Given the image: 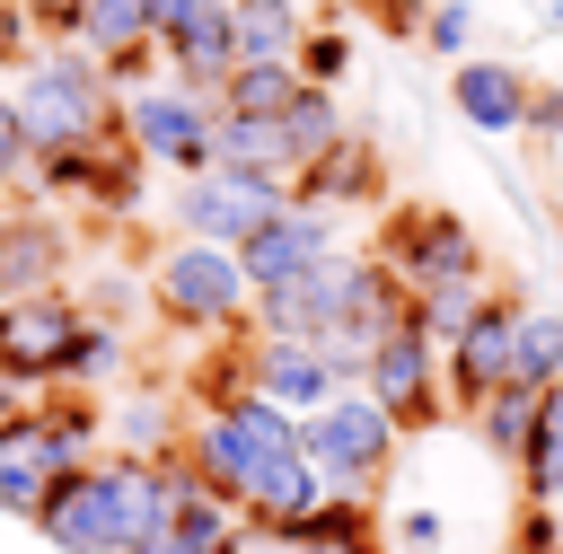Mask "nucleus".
<instances>
[{
	"mask_svg": "<svg viewBox=\"0 0 563 554\" xmlns=\"http://www.w3.org/2000/svg\"><path fill=\"white\" fill-rule=\"evenodd\" d=\"M510 554H554V501H519V528H510Z\"/></svg>",
	"mask_w": 563,
	"mask_h": 554,
	"instance_id": "obj_32",
	"label": "nucleus"
},
{
	"mask_svg": "<svg viewBox=\"0 0 563 554\" xmlns=\"http://www.w3.org/2000/svg\"><path fill=\"white\" fill-rule=\"evenodd\" d=\"M290 70H299V79H317V88H343V70H352V35H343L334 18H325V26H299Z\"/></svg>",
	"mask_w": 563,
	"mask_h": 554,
	"instance_id": "obj_28",
	"label": "nucleus"
},
{
	"mask_svg": "<svg viewBox=\"0 0 563 554\" xmlns=\"http://www.w3.org/2000/svg\"><path fill=\"white\" fill-rule=\"evenodd\" d=\"M554 554H563V492H554Z\"/></svg>",
	"mask_w": 563,
	"mask_h": 554,
	"instance_id": "obj_37",
	"label": "nucleus"
},
{
	"mask_svg": "<svg viewBox=\"0 0 563 554\" xmlns=\"http://www.w3.org/2000/svg\"><path fill=\"white\" fill-rule=\"evenodd\" d=\"M519 132L554 149V141H563V88H545V79H528V106H519Z\"/></svg>",
	"mask_w": 563,
	"mask_h": 554,
	"instance_id": "obj_31",
	"label": "nucleus"
},
{
	"mask_svg": "<svg viewBox=\"0 0 563 554\" xmlns=\"http://www.w3.org/2000/svg\"><path fill=\"white\" fill-rule=\"evenodd\" d=\"M413 44H431V53H475V9L466 0H440V9H422V26H413Z\"/></svg>",
	"mask_w": 563,
	"mask_h": 554,
	"instance_id": "obj_29",
	"label": "nucleus"
},
{
	"mask_svg": "<svg viewBox=\"0 0 563 554\" xmlns=\"http://www.w3.org/2000/svg\"><path fill=\"white\" fill-rule=\"evenodd\" d=\"M26 9V26H35V44L53 35V44H70V26H79V0H18Z\"/></svg>",
	"mask_w": 563,
	"mask_h": 554,
	"instance_id": "obj_33",
	"label": "nucleus"
},
{
	"mask_svg": "<svg viewBox=\"0 0 563 554\" xmlns=\"http://www.w3.org/2000/svg\"><path fill=\"white\" fill-rule=\"evenodd\" d=\"M70 273V229L44 220V211H0V299H26V290H53Z\"/></svg>",
	"mask_w": 563,
	"mask_h": 554,
	"instance_id": "obj_18",
	"label": "nucleus"
},
{
	"mask_svg": "<svg viewBox=\"0 0 563 554\" xmlns=\"http://www.w3.org/2000/svg\"><path fill=\"white\" fill-rule=\"evenodd\" d=\"M238 554H246V545H238Z\"/></svg>",
	"mask_w": 563,
	"mask_h": 554,
	"instance_id": "obj_40",
	"label": "nucleus"
},
{
	"mask_svg": "<svg viewBox=\"0 0 563 554\" xmlns=\"http://www.w3.org/2000/svg\"><path fill=\"white\" fill-rule=\"evenodd\" d=\"M299 457H308L317 492H361V501H378V484H387L396 457H405V431L378 413V396H369L361 378H343L325 405L299 413Z\"/></svg>",
	"mask_w": 563,
	"mask_h": 554,
	"instance_id": "obj_4",
	"label": "nucleus"
},
{
	"mask_svg": "<svg viewBox=\"0 0 563 554\" xmlns=\"http://www.w3.org/2000/svg\"><path fill=\"white\" fill-rule=\"evenodd\" d=\"M510 387H545V378H563V308H528L519 299V317H510V369H501Z\"/></svg>",
	"mask_w": 563,
	"mask_h": 554,
	"instance_id": "obj_22",
	"label": "nucleus"
},
{
	"mask_svg": "<svg viewBox=\"0 0 563 554\" xmlns=\"http://www.w3.org/2000/svg\"><path fill=\"white\" fill-rule=\"evenodd\" d=\"M299 0H229V53L238 62H290L299 44Z\"/></svg>",
	"mask_w": 563,
	"mask_h": 554,
	"instance_id": "obj_21",
	"label": "nucleus"
},
{
	"mask_svg": "<svg viewBox=\"0 0 563 554\" xmlns=\"http://www.w3.org/2000/svg\"><path fill=\"white\" fill-rule=\"evenodd\" d=\"M18 405H26V387H18L9 369H0V413H18Z\"/></svg>",
	"mask_w": 563,
	"mask_h": 554,
	"instance_id": "obj_35",
	"label": "nucleus"
},
{
	"mask_svg": "<svg viewBox=\"0 0 563 554\" xmlns=\"http://www.w3.org/2000/svg\"><path fill=\"white\" fill-rule=\"evenodd\" d=\"M466 422H475V440L510 466V457H519V440H528V422H537V387H510V378H501V387H493Z\"/></svg>",
	"mask_w": 563,
	"mask_h": 554,
	"instance_id": "obj_25",
	"label": "nucleus"
},
{
	"mask_svg": "<svg viewBox=\"0 0 563 554\" xmlns=\"http://www.w3.org/2000/svg\"><path fill=\"white\" fill-rule=\"evenodd\" d=\"M79 317H88V299H70L62 281L53 290H26V299H0V369L18 387H53L62 361H70Z\"/></svg>",
	"mask_w": 563,
	"mask_h": 554,
	"instance_id": "obj_11",
	"label": "nucleus"
},
{
	"mask_svg": "<svg viewBox=\"0 0 563 554\" xmlns=\"http://www.w3.org/2000/svg\"><path fill=\"white\" fill-rule=\"evenodd\" d=\"M325 246H334V211H317V202H282V211H264V220L238 237V264H246V281L264 290V281H282V273L317 264Z\"/></svg>",
	"mask_w": 563,
	"mask_h": 554,
	"instance_id": "obj_16",
	"label": "nucleus"
},
{
	"mask_svg": "<svg viewBox=\"0 0 563 554\" xmlns=\"http://www.w3.org/2000/svg\"><path fill=\"white\" fill-rule=\"evenodd\" d=\"M211 88H185V79H132V88H114V123L132 132V149L141 158H158V167H176V176H194V167H211Z\"/></svg>",
	"mask_w": 563,
	"mask_h": 554,
	"instance_id": "obj_7",
	"label": "nucleus"
},
{
	"mask_svg": "<svg viewBox=\"0 0 563 554\" xmlns=\"http://www.w3.org/2000/svg\"><path fill=\"white\" fill-rule=\"evenodd\" d=\"M290 202H317V211H369V202H387V158L361 141V132H343V141H325L317 158H299L290 176Z\"/></svg>",
	"mask_w": 563,
	"mask_h": 554,
	"instance_id": "obj_13",
	"label": "nucleus"
},
{
	"mask_svg": "<svg viewBox=\"0 0 563 554\" xmlns=\"http://www.w3.org/2000/svg\"><path fill=\"white\" fill-rule=\"evenodd\" d=\"M510 475H519V501H554L563 492V378L537 387V422H528Z\"/></svg>",
	"mask_w": 563,
	"mask_h": 554,
	"instance_id": "obj_20",
	"label": "nucleus"
},
{
	"mask_svg": "<svg viewBox=\"0 0 563 554\" xmlns=\"http://www.w3.org/2000/svg\"><path fill=\"white\" fill-rule=\"evenodd\" d=\"M158 62H167V79H185V88H220V70L238 62V53H229V0H185V9L158 26Z\"/></svg>",
	"mask_w": 563,
	"mask_h": 554,
	"instance_id": "obj_17",
	"label": "nucleus"
},
{
	"mask_svg": "<svg viewBox=\"0 0 563 554\" xmlns=\"http://www.w3.org/2000/svg\"><path fill=\"white\" fill-rule=\"evenodd\" d=\"M26 528H44V545H62V554H123V536H114V501H106V475H97V457H79L44 501H35V519Z\"/></svg>",
	"mask_w": 563,
	"mask_h": 554,
	"instance_id": "obj_15",
	"label": "nucleus"
},
{
	"mask_svg": "<svg viewBox=\"0 0 563 554\" xmlns=\"http://www.w3.org/2000/svg\"><path fill=\"white\" fill-rule=\"evenodd\" d=\"M554 158H563V141H554Z\"/></svg>",
	"mask_w": 563,
	"mask_h": 554,
	"instance_id": "obj_39",
	"label": "nucleus"
},
{
	"mask_svg": "<svg viewBox=\"0 0 563 554\" xmlns=\"http://www.w3.org/2000/svg\"><path fill=\"white\" fill-rule=\"evenodd\" d=\"M211 158H229V167H264V176H290L282 114H211Z\"/></svg>",
	"mask_w": 563,
	"mask_h": 554,
	"instance_id": "obj_23",
	"label": "nucleus"
},
{
	"mask_svg": "<svg viewBox=\"0 0 563 554\" xmlns=\"http://www.w3.org/2000/svg\"><path fill=\"white\" fill-rule=\"evenodd\" d=\"M510 317H519V299L510 290H484L475 317L440 343V396H449V413H475L501 387V369H510Z\"/></svg>",
	"mask_w": 563,
	"mask_h": 554,
	"instance_id": "obj_12",
	"label": "nucleus"
},
{
	"mask_svg": "<svg viewBox=\"0 0 563 554\" xmlns=\"http://www.w3.org/2000/svg\"><path fill=\"white\" fill-rule=\"evenodd\" d=\"M343 9H369L387 35H413V26H422V0H343Z\"/></svg>",
	"mask_w": 563,
	"mask_h": 554,
	"instance_id": "obj_34",
	"label": "nucleus"
},
{
	"mask_svg": "<svg viewBox=\"0 0 563 554\" xmlns=\"http://www.w3.org/2000/svg\"><path fill=\"white\" fill-rule=\"evenodd\" d=\"M176 466L238 519V536L317 501V475L299 457V413H282L255 387H238L229 405H202L194 431H176Z\"/></svg>",
	"mask_w": 563,
	"mask_h": 554,
	"instance_id": "obj_1",
	"label": "nucleus"
},
{
	"mask_svg": "<svg viewBox=\"0 0 563 554\" xmlns=\"http://www.w3.org/2000/svg\"><path fill=\"white\" fill-rule=\"evenodd\" d=\"M123 369V334H114V317L106 308H88L79 317V334H70V361H62V378H79V387H106Z\"/></svg>",
	"mask_w": 563,
	"mask_h": 554,
	"instance_id": "obj_26",
	"label": "nucleus"
},
{
	"mask_svg": "<svg viewBox=\"0 0 563 554\" xmlns=\"http://www.w3.org/2000/svg\"><path fill=\"white\" fill-rule=\"evenodd\" d=\"M554 26H563V0H554Z\"/></svg>",
	"mask_w": 563,
	"mask_h": 554,
	"instance_id": "obj_38",
	"label": "nucleus"
},
{
	"mask_svg": "<svg viewBox=\"0 0 563 554\" xmlns=\"http://www.w3.org/2000/svg\"><path fill=\"white\" fill-rule=\"evenodd\" d=\"M369 396H378V413L413 440V431H440L449 422V396H440V343L405 317V325H387L369 352H361V369H352Z\"/></svg>",
	"mask_w": 563,
	"mask_h": 554,
	"instance_id": "obj_8",
	"label": "nucleus"
},
{
	"mask_svg": "<svg viewBox=\"0 0 563 554\" xmlns=\"http://www.w3.org/2000/svg\"><path fill=\"white\" fill-rule=\"evenodd\" d=\"M352 369L325 352V343H290V334H246V387L255 396H273L282 413H308V405H325L334 387H343Z\"/></svg>",
	"mask_w": 563,
	"mask_h": 554,
	"instance_id": "obj_14",
	"label": "nucleus"
},
{
	"mask_svg": "<svg viewBox=\"0 0 563 554\" xmlns=\"http://www.w3.org/2000/svg\"><path fill=\"white\" fill-rule=\"evenodd\" d=\"M449 106H457L475 132H519V106H528V70H519V62H484V53H457V70H449Z\"/></svg>",
	"mask_w": 563,
	"mask_h": 554,
	"instance_id": "obj_19",
	"label": "nucleus"
},
{
	"mask_svg": "<svg viewBox=\"0 0 563 554\" xmlns=\"http://www.w3.org/2000/svg\"><path fill=\"white\" fill-rule=\"evenodd\" d=\"M378 536H387L396 554H440V536H449V519H440V501H413V510H396V528L378 519Z\"/></svg>",
	"mask_w": 563,
	"mask_h": 554,
	"instance_id": "obj_30",
	"label": "nucleus"
},
{
	"mask_svg": "<svg viewBox=\"0 0 563 554\" xmlns=\"http://www.w3.org/2000/svg\"><path fill=\"white\" fill-rule=\"evenodd\" d=\"M150 308H158L176 334H238L246 308H255V281H246L238 246L176 237V246H158V264H150Z\"/></svg>",
	"mask_w": 563,
	"mask_h": 554,
	"instance_id": "obj_5",
	"label": "nucleus"
},
{
	"mask_svg": "<svg viewBox=\"0 0 563 554\" xmlns=\"http://www.w3.org/2000/svg\"><path fill=\"white\" fill-rule=\"evenodd\" d=\"M282 202H290L282 176L211 158V167H194V176L176 185V229H185V237H211V246H238V237H246L264 211H282Z\"/></svg>",
	"mask_w": 563,
	"mask_h": 554,
	"instance_id": "obj_10",
	"label": "nucleus"
},
{
	"mask_svg": "<svg viewBox=\"0 0 563 554\" xmlns=\"http://www.w3.org/2000/svg\"><path fill=\"white\" fill-rule=\"evenodd\" d=\"M9 114H18V141L26 158L35 149H62V141H88L114 123V88L106 70L79 53V44H26V62H9Z\"/></svg>",
	"mask_w": 563,
	"mask_h": 554,
	"instance_id": "obj_3",
	"label": "nucleus"
},
{
	"mask_svg": "<svg viewBox=\"0 0 563 554\" xmlns=\"http://www.w3.org/2000/svg\"><path fill=\"white\" fill-rule=\"evenodd\" d=\"M352 273H361V246H325L317 264L264 281L255 308H246V334H290V343L334 334V317H343V299H352Z\"/></svg>",
	"mask_w": 563,
	"mask_h": 554,
	"instance_id": "obj_9",
	"label": "nucleus"
},
{
	"mask_svg": "<svg viewBox=\"0 0 563 554\" xmlns=\"http://www.w3.org/2000/svg\"><path fill=\"white\" fill-rule=\"evenodd\" d=\"M369 255H378L405 290H431V281H466V273H484V237H475L449 202H387Z\"/></svg>",
	"mask_w": 563,
	"mask_h": 554,
	"instance_id": "obj_6",
	"label": "nucleus"
},
{
	"mask_svg": "<svg viewBox=\"0 0 563 554\" xmlns=\"http://www.w3.org/2000/svg\"><path fill=\"white\" fill-rule=\"evenodd\" d=\"M484 290H493L484 273H466V281H431V290H413V325H422L431 343H449V334L475 317V299H484Z\"/></svg>",
	"mask_w": 563,
	"mask_h": 554,
	"instance_id": "obj_27",
	"label": "nucleus"
},
{
	"mask_svg": "<svg viewBox=\"0 0 563 554\" xmlns=\"http://www.w3.org/2000/svg\"><path fill=\"white\" fill-rule=\"evenodd\" d=\"M352 123H343V97L334 88H317V79H299L290 88V106H282V141H290V167L299 158H317L325 141H343Z\"/></svg>",
	"mask_w": 563,
	"mask_h": 554,
	"instance_id": "obj_24",
	"label": "nucleus"
},
{
	"mask_svg": "<svg viewBox=\"0 0 563 554\" xmlns=\"http://www.w3.org/2000/svg\"><path fill=\"white\" fill-rule=\"evenodd\" d=\"M97 387H44L35 405H18V413H0V510L9 519H35V501L79 466V457H97Z\"/></svg>",
	"mask_w": 563,
	"mask_h": 554,
	"instance_id": "obj_2",
	"label": "nucleus"
},
{
	"mask_svg": "<svg viewBox=\"0 0 563 554\" xmlns=\"http://www.w3.org/2000/svg\"><path fill=\"white\" fill-rule=\"evenodd\" d=\"M334 554H387V536H352V545H334Z\"/></svg>",
	"mask_w": 563,
	"mask_h": 554,
	"instance_id": "obj_36",
	"label": "nucleus"
}]
</instances>
